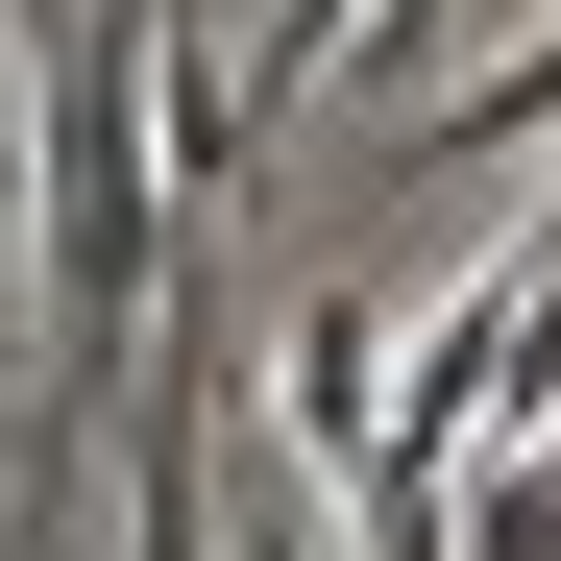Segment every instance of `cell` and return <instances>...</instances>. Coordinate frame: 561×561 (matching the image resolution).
<instances>
[{
    "label": "cell",
    "mask_w": 561,
    "mask_h": 561,
    "mask_svg": "<svg viewBox=\"0 0 561 561\" xmlns=\"http://www.w3.org/2000/svg\"><path fill=\"white\" fill-rule=\"evenodd\" d=\"M366 342H391V318H366V294H318L294 342H268V415H294V439H318V489H342V463H366V439H391V366H366Z\"/></svg>",
    "instance_id": "6da1fadb"
},
{
    "label": "cell",
    "mask_w": 561,
    "mask_h": 561,
    "mask_svg": "<svg viewBox=\"0 0 561 561\" xmlns=\"http://www.w3.org/2000/svg\"><path fill=\"white\" fill-rule=\"evenodd\" d=\"M123 561H220V489H196L171 415H147V463H123Z\"/></svg>",
    "instance_id": "7a4b0ae2"
},
{
    "label": "cell",
    "mask_w": 561,
    "mask_h": 561,
    "mask_svg": "<svg viewBox=\"0 0 561 561\" xmlns=\"http://www.w3.org/2000/svg\"><path fill=\"white\" fill-rule=\"evenodd\" d=\"M25 220H49V49H0V294H25Z\"/></svg>",
    "instance_id": "3957f363"
},
{
    "label": "cell",
    "mask_w": 561,
    "mask_h": 561,
    "mask_svg": "<svg viewBox=\"0 0 561 561\" xmlns=\"http://www.w3.org/2000/svg\"><path fill=\"white\" fill-rule=\"evenodd\" d=\"M463 561H561V463L489 439V489H463Z\"/></svg>",
    "instance_id": "277c9868"
}]
</instances>
